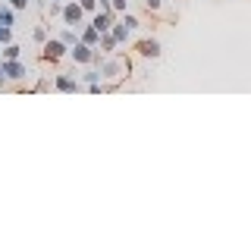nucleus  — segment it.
Returning <instances> with one entry per match:
<instances>
[{"label":"nucleus","mask_w":251,"mask_h":251,"mask_svg":"<svg viewBox=\"0 0 251 251\" xmlns=\"http://www.w3.org/2000/svg\"><path fill=\"white\" fill-rule=\"evenodd\" d=\"M69 54V47L60 41V38H50V41H44V50H41V60H60V57Z\"/></svg>","instance_id":"nucleus-2"},{"label":"nucleus","mask_w":251,"mask_h":251,"mask_svg":"<svg viewBox=\"0 0 251 251\" xmlns=\"http://www.w3.org/2000/svg\"><path fill=\"white\" fill-rule=\"evenodd\" d=\"M113 47H116V41H113V35H101V54H113Z\"/></svg>","instance_id":"nucleus-10"},{"label":"nucleus","mask_w":251,"mask_h":251,"mask_svg":"<svg viewBox=\"0 0 251 251\" xmlns=\"http://www.w3.org/2000/svg\"><path fill=\"white\" fill-rule=\"evenodd\" d=\"M63 3V0H50V6H60Z\"/></svg>","instance_id":"nucleus-23"},{"label":"nucleus","mask_w":251,"mask_h":251,"mask_svg":"<svg viewBox=\"0 0 251 251\" xmlns=\"http://www.w3.org/2000/svg\"><path fill=\"white\" fill-rule=\"evenodd\" d=\"M60 41L66 44V47H72V44L78 41V35H76V31H72V29H63V31H60Z\"/></svg>","instance_id":"nucleus-13"},{"label":"nucleus","mask_w":251,"mask_h":251,"mask_svg":"<svg viewBox=\"0 0 251 251\" xmlns=\"http://www.w3.org/2000/svg\"><path fill=\"white\" fill-rule=\"evenodd\" d=\"M69 57H72L76 63H94V60H97V50L88 47L85 41H76V44L69 47Z\"/></svg>","instance_id":"nucleus-1"},{"label":"nucleus","mask_w":251,"mask_h":251,"mask_svg":"<svg viewBox=\"0 0 251 251\" xmlns=\"http://www.w3.org/2000/svg\"><path fill=\"white\" fill-rule=\"evenodd\" d=\"M110 6L113 10H126V0H110Z\"/></svg>","instance_id":"nucleus-21"},{"label":"nucleus","mask_w":251,"mask_h":251,"mask_svg":"<svg viewBox=\"0 0 251 251\" xmlns=\"http://www.w3.org/2000/svg\"><path fill=\"white\" fill-rule=\"evenodd\" d=\"M3 76L13 78V82H22L25 76H31V72H29V66L19 63V60H3Z\"/></svg>","instance_id":"nucleus-4"},{"label":"nucleus","mask_w":251,"mask_h":251,"mask_svg":"<svg viewBox=\"0 0 251 251\" xmlns=\"http://www.w3.org/2000/svg\"><path fill=\"white\" fill-rule=\"evenodd\" d=\"M78 41H85L88 47H97V44H101V31H97L94 25H85L82 35H78Z\"/></svg>","instance_id":"nucleus-6"},{"label":"nucleus","mask_w":251,"mask_h":251,"mask_svg":"<svg viewBox=\"0 0 251 251\" xmlns=\"http://www.w3.org/2000/svg\"><path fill=\"white\" fill-rule=\"evenodd\" d=\"M13 41V29L10 25H0V44H10Z\"/></svg>","instance_id":"nucleus-14"},{"label":"nucleus","mask_w":251,"mask_h":251,"mask_svg":"<svg viewBox=\"0 0 251 251\" xmlns=\"http://www.w3.org/2000/svg\"><path fill=\"white\" fill-rule=\"evenodd\" d=\"M35 41L44 44V41H47V31H44V29H35Z\"/></svg>","instance_id":"nucleus-20"},{"label":"nucleus","mask_w":251,"mask_h":251,"mask_svg":"<svg viewBox=\"0 0 251 251\" xmlns=\"http://www.w3.org/2000/svg\"><path fill=\"white\" fill-rule=\"evenodd\" d=\"M6 3H10L13 10H25V6H29V0H6Z\"/></svg>","instance_id":"nucleus-18"},{"label":"nucleus","mask_w":251,"mask_h":251,"mask_svg":"<svg viewBox=\"0 0 251 251\" xmlns=\"http://www.w3.org/2000/svg\"><path fill=\"white\" fill-rule=\"evenodd\" d=\"M91 25H94V29L101 31V35H107V31H110V25H113V10H101V13H94Z\"/></svg>","instance_id":"nucleus-5"},{"label":"nucleus","mask_w":251,"mask_h":251,"mask_svg":"<svg viewBox=\"0 0 251 251\" xmlns=\"http://www.w3.org/2000/svg\"><path fill=\"white\" fill-rule=\"evenodd\" d=\"M60 16H63V22L69 25V29H76V25H82V16H85V10H82V3H66L63 10H60Z\"/></svg>","instance_id":"nucleus-3"},{"label":"nucleus","mask_w":251,"mask_h":251,"mask_svg":"<svg viewBox=\"0 0 251 251\" xmlns=\"http://www.w3.org/2000/svg\"><path fill=\"white\" fill-rule=\"evenodd\" d=\"M3 82H6V76H3V60H0V88H3Z\"/></svg>","instance_id":"nucleus-22"},{"label":"nucleus","mask_w":251,"mask_h":251,"mask_svg":"<svg viewBox=\"0 0 251 251\" xmlns=\"http://www.w3.org/2000/svg\"><path fill=\"white\" fill-rule=\"evenodd\" d=\"M110 35H113V41H116V44H123V41H129L132 29H126L123 22H113V25H110Z\"/></svg>","instance_id":"nucleus-8"},{"label":"nucleus","mask_w":251,"mask_h":251,"mask_svg":"<svg viewBox=\"0 0 251 251\" xmlns=\"http://www.w3.org/2000/svg\"><path fill=\"white\" fill-rule=\"evenodd\" d=\"M138 54H141V57H151V60H154V57H160V44L148 38V41H141V44H138Z\"/></svg>","instance_id":"nucleus-7"},{"label":"nucleus","mask_w":251,"mask_h":251,"mask_svg":"<svg viewBox=\"0 0 251 251\" xmlns=\"http://www.w3.org/2000/svg\"><path fill=\"white\" fill-rule=\"evenodd\" d=\"M57 91H78V78H69V76H57Z\"/></svg>","instance_id":"nucleus-9"},{"label":"nucleus","mask_w":251,"mask_h":251,"mask_svg":"<svg viewBox=\"0 0 251 251\" xmlns=\"http://www.w3.org/2000/svg\"><path fill=\"white\" fill-rule=\"evenodd\" d=\"M0 25H13V6L0 3Z\"/></svg>","instance_id":"nucleus-11"},{"label":"nucleus","mask_w":251,"mask_h":251,"mask_svg":"<svg viewBox=\"0 0 251 251\" xmlns=\"http://www.w3.org/2000/svg\"><path fill=\"white\" fill-rule=\"evenodd\" d=\"M78 3H82L85 13H94V10H97V0H78Z\"/></svg>","instance_id":"nucleus-16"},{"label":"nucleus","mask_w":251,"mask_h":251,"mask_svg":"<svg viewBox=\"0 0 251 251\" xmlns=\"http://www.w3.org/2000/svg\"><path fill=\"white\" fill-rule=\"evenodd\" d=\"M160 3H163V0H144V6H148L151 13H157V10H160Z\"/></svg>","instance_id":"nucleus-19"},{"label":"nucleus","mask_w":251,"mask_h":251,"mask_svg":"<svg viewBox=\"0 0 251 251\" xmlns=\"http://www.w3.org/2000/svg\"><path fill=\"white\" fill-rule=\"evenodd\" d=\"M82 82H85V85H97V82H101V72H97V69H94V72H85Z\"/></svg>","instance_id":"nucleus-15"},{"label":"nucleus","mask_w":251,"mask_h":251,"mask_svg":"<svg viewBox=\"0 0 251 251\" xmlns=\"http://www.w3.org/2000/svg\"><path fill=\"white\" fill-rule=\"evenodd\" d=\"M120 22L126 25V29H138V19H135V16H123Z\"/></svg>","instance_id":"nucleus-17"},{"label":"nucleus","mask_w":251,"mask_h":251,"mask_svg":"<svg viewBox=\"0 0 251 251\" xmlns=\"http://www.w3.org/2000/svg\"><path fill=\"white\" fill-rule=\"evenodd\" d=\"M19 54H22V50H19L13 41H10V44H3V60H19Z\"/></svg>","instance_id":"nucleus-12"}]
</instances>
